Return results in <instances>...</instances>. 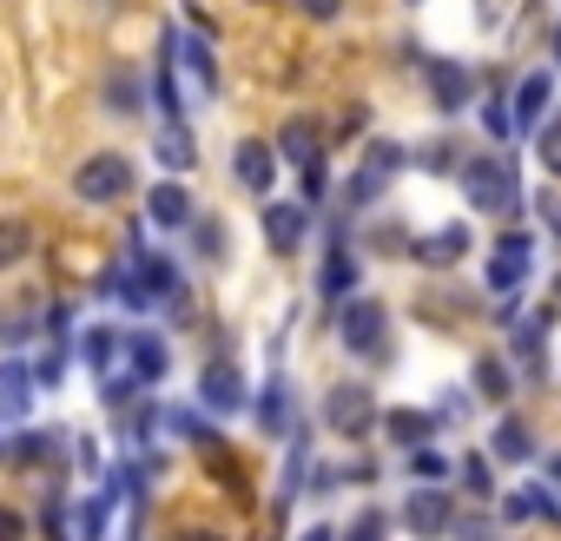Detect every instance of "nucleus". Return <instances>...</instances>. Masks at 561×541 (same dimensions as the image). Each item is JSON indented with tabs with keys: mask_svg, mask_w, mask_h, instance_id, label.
<instances>
[{
	"mask_svg": "<svg viewBox=\"0 0 561 541\" xmlns=\"http://www.w3.org/2000/svg\"><path fill=\"white\" fill-rule=\"evenodd\" d=\"M0 541H27V515L14 502H0Z\"/></svg>",
	"mask_w": 561,
	"mask_h": 541,
	"instance_id": "obj_41",
	"label": "nucleus"
},
{
	"mask_svg": "<svg viewBox=\"0 0 561 541\" xmlns=\"http://www.w3.org/2000/svg\"><path fill=\"white\" fill-rule=\"evenodd\" d=\"M318 285H324V298H331V304L357 298V251H351V231H344V225L331 231V251H324V278H318Z\"/></svg>",
	"mask_w": 561,
	"mask_h": 541,
	"instance_id": "obj_18",
	"label": "nucleus"
},
{
	"mask_svg": "<svg viewBox=\"0 0 561 541\" xmlns=\"http://www.w3.org/2000/svg\"><path fill=\"white\" fill-rule=\"evenodd\" d=\"M541 218H548V231H554V238H561V198H554V192H548V198H541Z\"/></svg>",
	"mask_w": 561,
	"mask_h": 541,
	"instance_id": "obj_42",
	"label": "nucleus"
},
{
	"mask_svg": "<svg viewBox=\"0 0 561 541\" xmlns=\"http://www.w3.org/2000/svg\"><path fill=\"white\" fill-rule=\"evenodd\" d=\"M554 60H561V34H554Z\"/></svg>",
	"mask_w": 561,
	"mask_h": 541,
	"instance_id": "obj_46",
	"label": "nucleus"
},
{
	"mask_svg": "<svg viewBox=\"0 0 561 541\" xmlns=\"http://www.w3.org/2000/svg\"><path fill=\"white\" fill-rule=\"evenodd\" d=\"M165 370H172L165 337H159V331H126V377H133L139 390H159V383H165Z\"/></svg>",
	"mask_w": 561,
	"mask_h": 541,
	"instance_id": "obj_14",
	"label": "nucleus"
},
{
	"mask_svg": "<svg viewBox=\"0 0 561 541\" xmlns=\"http://www.w3.org/2000/svg\"><path fill=\"white\" fill-rule=\"evenodd\" d=\"M456 475H462V495H469V502H489V495H495V469H489V456H462Z\"/></svg>",
	"mask_w": 561,
	"mask_h": 541,
	"instance_id": "obj_30",
	"label": "nucleus"
},
{
	"mask_svg": "<svg viewBox=\"0 0 561 541\" xmlns=\"http://www.w3.org/2000/svg\"><path fill=\"white\" fill-rule=\"evenodd\" d=\"M449 528H456V495H449V488L423 482V488L403 495V534H416V541H449Z\"/></svg>",
	"mask_w": 561,
	"mask_h": 541,
	"instance_id": "obj_7",
	"label": "nucleus"
},
{
	"mask_svg": "<svg viewBox=\"0 0 561 541\" xmlns=\"http://www.w3.org/2000/svg\"><path fill=\"white\" fill-rule=\"evenodd\" d=\"M528 270H535V238H528V231H502L495 251H489V270H482L489 291H495V298L522 291V285H528Z\"/></svg>",
	"mask_w": 561,
	"mask_h": 541,
	"instance_id": "obj_8",
	"label": "nucleus"
},
{
	"mask_svg": "<svg viewBox=\"0 0 561 541\" xmlns=\"http://www.w3.org/2000/svg\"><path fill=\"white\" fill-rule=\"evenodd\" d=\"M205 469H211V475H218V488H225V495H231V502H251V475H244V469H238V456H231V449H225V442H218V449H205Z\"/></svg>",
	"mask_w": 561,
	"mask_h": 541,
	"instance_id": "obj_27",
	"label": "nucleus"
},
{
	"mask_svg": "<svg viewBox=\"0 0 561 541\" xmlns=\"http://www.w3.org/2000/svg\"><path fill=\"white\" fill-rule=\"evenodd\" d=\"M456 541H495V528L482 521V515H456V528H449Z\"/></svg>",
	"mask_w": 561,
	"mask_h": 541,
	"instance_id": "obj_40",
	"label": "nucleus"
},
{
	"mask_svg": "<svg viewBox=\"0 0 561 541\" xmlns=\"http://www.w3.org/2000/svg\"><path fill=\"white\" fill-rule=\"evenodd\" d=\"M27 251H34V225H27V218H0V278H8V270H21Z\"/></svg>",
	"mask_w": 561,
	"mask_h": 541,
	"instance_id": "obj_26",
	"label": "nucleus"
},
{
	"mask_svg": "<svg viewBox=\"0 0 561 541\" xmlns=\"http://www.w3.org/2000/svg\"><path fill=\"white\" fill-rule=\"evenodd\" d=\"M133 185H139V165L126 152H87L80 172H73V198L80 205H119Z\"/></svg>",
	"mask_w": 561,
	"mask_h": 541,
	"instance_id": "obj_6",
	"label": "nucleus"
},
{
	"mask_svg": "<svg viewBox=\"0 0 561 541\" xmlns=\"http://www.w3.org/2000/svg\"><path fill=\"white\" fill-rule=\"evenodd\" d=\"M34 364H21V357H0V410L8 416H27L34 410Z\"/></svg>",
	"mask_w": 561,
	"mask_h": 541,
	"instance_id": "obj_21",
	"label": "nucleus"
},
{
	"mask_svg": "<svg viewBox=\"0 0 561 541\" xmlns=\"http://www.w3.org/2000/svg\"><path fill=\"white\" fill-rule=\"evenodd\" d=\"M198 211H192V192H185V179H159L152 192H146V225H159V231H185Z\"/></svg>",
	"mask_w": 561,
	"mask_h": 541,
	"instance_id": "obj_17",
	"label": "nucleus"
},
{
	"mask_svg": "<svg viewBox=\"0 0 561 541\" xmlns=\"http://www.w3.org/2000/svg\"><path fill=\"white\" fill-rule=\"evenodd\" d=\"M257 429H264V436H291V429H305V423L291 416V383H285V377L264 383V396H257Z\"/></svg>",
	"mask_w": 561,
	"mask_h": 541,
	"instance_id": "obj_20",
	"label": "nucleus"
},
{
	"mask_svg": "<svg viewBox=\"0 0 561 541\" xmlns=\"http://www.w3.org/2000/svg\"><path fill=\"white\" fill-rule=\"evenodd\" d=\"M410 8H416V0H410Z\"/></svg>",
	"mask_w": 561,
	"mask_h": 541,
	"instance_id": "obj_48",
	"label": "nucleus"
},
{
	"mask_svg": "<svg viewBox=\"0 0 561 541\" xmlns=\"http://www.w3.org/2000/svg\"><path fill=\"white\" fill-rule=\"evenodd\" d=\"M34 383H41V390H60V383H67V344H54V350L34 364Z\"/></svg>",
	"mask_w": 561,
	"mask_h": 541,
	"instance_id": "obj_34",
	"label": "nucleus"
},
{
	"mask_svg": "<svg viewBox=\"0 0 561 541\" xmlns=\"http://www.w3.org/2000/svg\"><path fill=\"white\" fill-rule=\"evenodd\" d=\"M397 449H430V436L443 429L436 423V410H383V423H377Z\"/></svg>",
	"mask_w": 561,
	"mask_h": 541,
	"instance_id": "obj_19",
	"label": "nucleus"
},
{
	"mask_svg": "<svg viewBox=\"0 0 561 541\" xmlns=\"http://www.w3.org/2000/svg\"><path fill=\"white\" fill-rule=\"evenodd\" d=\"M277 159H285V165H298L305 172V198H318L324 185H331V165H324V126L318 119H285V126H277Z\"/></svg>",
	"mask_w": 561,
	"mask_h": 541,
	"instance_id": "obj_5",
	"label": "nucleus"
},
{
	"mask_svg": "<svg viewBox=\"0 0 561 541\" xmlns=\"http://www.w3.org/2000/svg\"><path fill=\"white\" fill-rule=\"evenodd\" d=\"M198 403H205L211 416H244V410H251V383H244V370H238L231 357H211V364L198 370Z\"/></svg>",
	"mask_w": 561,
	"mask_h": 541,
	"instance_id": "obj_9",
	"label": "nucleus"
},
{
	"mask_svg": "<svg viewBox=\"0 0 561 541\" xmlns=\"http://www.w3.org/2000/svg\"><path fill=\"white\" fill-rule=\"evenodd\" d=\"M489 456H495V462H508V469H515V462H528V456H535L528 423H522V416H495V429H489Z\"/></svg>",
	"mask_w": 561,
	"mask_h": 541,
	"instance_id": "obj_24",
	"label": "nucleus"
},
{
	"mask_svg": "<svg viewBox=\"0 0 561 541\" xmlns=\"http://www.w3.org/2000/svg\"><path fill=\"white\" fill-rule=\"evenodd\" d=\"M508 390H515V364L508 357H476V396L482 403H508Z\"/></svg>",
	"mask_w": 561,
	"mask_h": 541,
	"instance_id": "obj_25",
	"label": "nucleus"
},
{
	"mask_svg": "<svg viewBox=\"0 0 561 541\" xmlns=\"http://www.w3.org/2000/svg\"><path fill=\"white\" fill-rule=\"evenodd\" d=\"M482 133H489V139H508V133H515V113H508V93H489V100H482Z\"/></svg>",
	"mask_w": 561,
	"mask_h": 541,
	"instance_id": "obj_31",
	"label": "nucleus"
},
{
	"mask_svg": "<svg viewBox=\"0 0 561 541\" xmlns=\"http://www.w3.org/2000/svg\"><path fill=\"white\" fill-rule=\"evenodd\" d=\"M146 93H152V80H146L133 60H113V67H106V87H100V106H106L113 119H139V113H146Z\"/></svg>",
	"mask_w": 561,
	"mask_h": 541,
	"instance_id": "obj_11",
	"label": "nucleus"
},
{
	"mask_svg": "<svg viewBox=\"0 0 561 541\" xmlns=\"http://www.w3.org/2000/svg\"><path fill=\"white\" fill-rule=\"evenodd\" d=\"M185 231H192V251H198L205 264H218V257H225V225H218L211 211H198V218H192Z\"/></svg>",
	"mask_w": 561,
	"mask_h": 541,
	"instance_id": "obj_29",
	"label": "nucleus"
},
{
	"mask_svg": "<svg viewBox=\"0 0 561 541\" xmlns=\"http://www.w3.org/2000/svg\"><path fill=\"white\" fill-rule=\"evenodd\" d=\"M554 304H561V270H554Z\"/></svg>",
	"mask_w": 561,
	"mask_h": 541,
	"instance_id": "obj_45",
	"label": "nucleus"
},
{
	"mask_svg": "<svg viewBox=\"0 0 561 541\" xmlns=\"http://www.w3.org/2000/svg\"><path fill=\"white\" fill-rule=\"evenodd\" d=\"M337 337H344L351 357L383 364V357H390V304H383V298H344V311H337Z\"/></svg>",
	"mask_w": 561,
	"mask_h": 541,
	"instance_id": "obj_4",
	"label": "nucleus"
},
{
	"mask_svg": "<svg viewBox=\"0 0 561 541\" xmlns=\"http://www.w3.org/2000/svg\"><path fill=\"white\" fill-rule=\"evenodd\" d=\"M410 469H416L423 482H436V475H449V462H443L436 449H410Z\"/></svg>",
	"mask_w": 561,
	"mask_h": 541,
	"instance_id": "obj_39",
	"label": "nucleus"
},
{
	"mask_svg": "<svg viewBox=\"0 0 561 541\" xmlns=\"http://www.w3.org/2000/svg\"><path fill=\"white\" fill-rule=\"evenodd\" d=\"M410 257H416L423 270H449V264H462V257H469V225H436V231L410 238Z\"/></svg>",
	"mask_w": 561,
	"mask_h": 541,
	"instance_id": "obj_15",
	"label": "nucleus"
},
{
	"mask_svg": "<svg viewBox=\"0 0 561 541\" xmlns=\"http://www.w3.org/2000/svg\"><path fill=\"white\" fill-rule=\"evenodd\" d=\"M277 165H285V159H277L271 139H238V146H231V179H238L244 192H257V198L277 185Z\"/></svg>",
	"mask_w": 561,
	"mask_h": 541,
	"instance_id": "obj_13",
	"label": "nucleus"
},
{
	"mask_svg": "<svg viewBox=\"0 0 561 541\" xmlns=\"http://www.w3.org/2000/svg\"><path fill=\"white\" fill-rule=\"evenodd\" d=\"M535 159H541V172L561 179V119H548V126L535 133Z\"/></svg>",
	"mask_w": 561,
	"mask_h": 541,
	"instance_id": "obj_33",
	"label": "nucleus"
},
{
	"mask_svg": "<svg viewBox=\"0 0 561 541\" xmlns=\"http://www.w3.org/2000/svg\"><path fill=\"white\" fill-rule=\"evenodd\" d=\"M377 423H383V403H377V390L364 377L324 390V429L337 442H364V436H377Z\"/></svg>",
	"mask_w": 561,
	"mask_h": 541,
	"instance_id": "obj_3",
	"label": "nucleus"
},
{
	"mask_svg": "<svg viewBox=\"0 0 561 541\" xmlns=\"http://www.w3.org/2000/svg\"><path fill=\"white\" fill-rule=\"evenodd\" d=\"M410 159H416V146H403V139H370L364 159H357V172H351V185H344V211H370Z\"/></svg>",
	"mask_w": 561,
	"mask_h": 541,
	"instance_id": "obj_2",
	"label": "nucleus"
},
{
	"mask_svg": "<svg viewBox=\"0 0 561 541\" xmlns=\"http://www.w3.org/2000/svg\"><path fill=\"white\" fill-rule=\"evenodd\" d=\"M462 198L482 218H515L522 211V172H515V159H462Z\"/></svg>",
	"mask_w": 561,
	"mask_h": 541,
	"instance_id": "obj_1",
	"label": "nucleus"
},
{
	"mask_svg": "<svg viewBox=\"0 0 561 541\" xmlns=\"http://www.w3.org/2000/svg\"><path fill=\"white\" fill-rule=\"evenodd\" d=\"M337 534H344V541H390V515H383V508H364V515H357L351 528H337Z\"/></svg>",
	"mask_w": 561,
	"mask_h": 541,
	"instance_id": "obj_32",
	"label": "nucleus"
},
{
	"mask_svg": "<svg viewBox=\"0 0 561 541\" xmlns=\"http://www.w3.org/2000/svg\"><path fill=\"white\" fill-rule=\"evenodd\" d=\"M54 449H60L54 429H21L14 449H8V462H14V469H34V462H54Z\"/></svg>",
	"mask_w": 561,
	"mask_h": 541,
	"instance_id": "obj_28",
	"label": "nucleus"
},
{
	"mask_svg": "<svg viewBox=\"0 0 561 541\" xmlns=\"http://www.w3.org/2000/svg\"><path fill=\"white\" fill-rule=\"evenodd\" d=\"M305 238H311V205H291V198H271L264 205V244L277 257H298Z\"/></svg>",
	"mask_w": 561,
	"mask_h": 541,
	"instance_id": "obj_12",
	"label": "nucleus"
},
{
	"mask_svg": "<svg viewBox=\"0 0 561 541\" xmlns=\"http://www.w3.org/2000/svg\"><path fill=\"white\" fill-rule=\"evenodd\" d=\"M100 528H106V495L80 502V534H87V541H100Z\"/></svg>",
	"mask_w": 561,
	"mask_h": 541,
	"instance_id": "obj_38",
	"label": "nucleus"
},
{
	"mask_svg": "<svg viewBox=\"0 0 561 541\" xmlns=\"http://www.w3.org/2000/svg\"><path fill=\"white\" fill-rule=\"evenodd\" d=\"M179 541H225L218 528H179Z\"/></svg>",
	"mask_w": 561,
	"mask_h": 541,
	"instance_id": "obj_44",
	"label": "nucleus"
},
{
	"mask_svg": "<svg viewBox=\"0 0 561 541\" xmlns=\"http://www.w3.org/2000/svg\"><path fill=\"white\" fill-rule=\"evenodd\" d=\"M416 159H430V172H462V159H456V146H449V139H436V146H423Z\"/></svg>",
	"mask_w": 561,
	"mask_h": 541,
	"instance_id": "obj_37",
	"label": "nucleus"
},
{
	"mask_svg": "<svg viewBox=\"0 0 561 541\" xmlns=\"http://www.w3.org/2000/svg\"><path fill=\"white\" fill-rule=\"evenodd\" d=\"M548 106H554V73H528L522 87H515V100H508V113H515V133H541L548 126Z\"/></svg>",
	"mask_w": 561,
	"mask_h": 541,
	"instance_id": "obj_16",
	"label": "nucleus"
},
{
	"mask_svg": "<svg viewBox=\"0 0 561 541\" xmlns=\"http://www.w3.org/2000/svg\"><path fill=\"white\" fill-rule=\"evenodd\" d=\"M152 159H159L172 179H179V172H192V165H198V139H192V126H159Z\"/></svg>",
	"mask_w": 561,
	"mask_h": 541,
	"instance_id": "obj_22",
	"label": "nucleus"
},
{
	"mask_svg": "<svg viewBox=\"0 0 561 541\" xmlns=\"http://www.w3.org/2000/svg\"><path fill=\"white\" fill-rule=\"evenodd\" d=\"M364 133H370V106H364V100H351V106H344V119H337V139H364Z\"/></svg>",
	"mask_w": 561,
	"mask_h": 541,
	"instance_id": "obj_36",
	"label": "nucleus"
},
{
	"mask_svg": "<svg viewBox=\"0 0 561 541\" xmlns=\"http://www.w3.org/2000/svg\"><path fill=\"white\" fill-rule=\"evenodd\" d=\"M298 541H337V528H331V521H318V528H305Z\"/></svg>",
	"mask_w": 561,
	"mask_h": 541,
	"instance_id": "obj_43",
	"label": "nucleus"
},
{
	"mask_svg": "<svg viewBox=\"0 0 561 541\" xmlns=\"http://www.w3.org/2000/svg\"><path fill=\"white\" fill-rule=\"evenodd\" d=\"M257 8H277V0H257Z\"/></svg>",
	"mask_w": 561,
	"mask_h": 541,
	"instance_id": "obj_47",
	"label": "nucleus"
},
{
	"mask_svg": "<svg viewBox=\"0 0 561 541\" xmlns=\"http://www.w3.org/2000/svg\"><path fill=\"white\" fill-rule=\"evenodd\" d=\"M159 423H165V429H172L179 442H198V449H218V442H225V436L211 429V410H192V403H172V410H165Z\"/></svg>",
	"mask_w": 561,
	"mask_h": 541,
	"instance_id": "obj_23",
	"label": "nucleus"
},
{
	"mask_svg": "<svg viewBox=\"0 0 561 541\" xmlns=\"http://www.w3.org/2000/svg\"><path fill=\"white\" fill-rule=\"evenodd\" d=\"M285 8H291V14H305V21H318V27H324V21H337V14H344V0H285Z\"/></svg>",
	"mask_w": 561,
	"mask_h": 541,
	"instance_id": "obj_35",
	"label": "nucleus"
},
{
	"mask_svg": "<svg viewBox=\"0 0 561 541\" xmlns=\"http://www.w3.org/2000/svg\"><path fill=\"white\" fill-rule=\"evenodd\" d=\"M423 80H430V100H436L443 119L469 113V100H476V73H469L462 60H423Z\"/></svg>",
	"mask_w": 561,
	"mask_h": 541,
	"instance_id": "obj_10",
	"label": "nucleus"
}]
</instances>
